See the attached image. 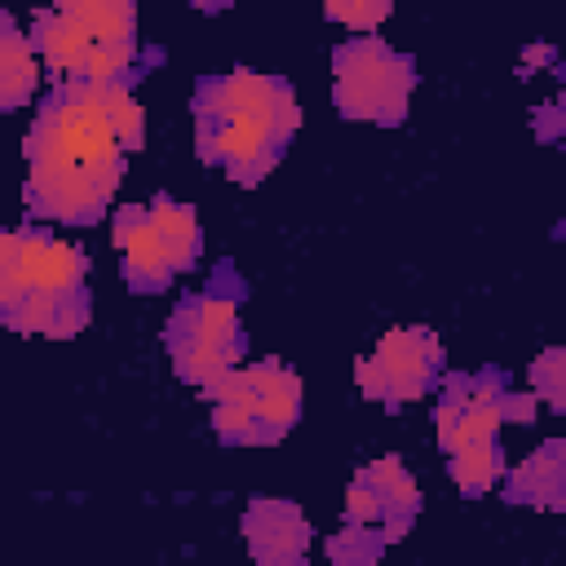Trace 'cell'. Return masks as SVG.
Listing matches in <instances>:
<instances>
[{"label":"cell","instance_id":"5bb4252c","mask_svg":"<svg viewBox=\"0 0 566 566\" xmlns=\"http://www.w3.org/2000/svg\"><path fill=\"white\" fill-rule=\"evenodd\" d=\"M146 212H150V226H155V234H159L172 270L177 274L190 270L199 261V221H195V208L190 203H177L172 195H155L146 203Z\"/></svg>","mask_w":566,"mask_h":566},{"label":"cell","instance_id":"8fae6325","mask_svg":"<svg viewBox=\"0 0 566 566\" xmlns=\"http://www.w3.org/2000/svg\"><path fill=\"white\" fill-rule=\"evenodd\" d=\"M248 385H252V407H256V420L270 429V438L279 442L296 416H301V380L292 367L283 363H248Z\"/></svg>","mask_w":566,"mask_h":566},{"label":"cell","instance_id":"ac0fdd59","mask_svg":"<svg viewBox=\"0 0 566 566\" xmlns=\"http://www.w3.org/2000/svg\"><path fill=\"white\" fill-rule=\"evenodd\" d=\"M451 482L464 491V495H482L495 486V478L504 473V460H500V442H473V447H460L451 455Z\"/></svg>","mask_w":566,"mask_h":566},{"label":"cell","instance_id":"30bf717a","mask_svg":"<svg viewBox=\"0 0 566 566\" xmlns=\"http://www.w3.org/2000/svg\"><path fill=\"white\" fill-rule=\"evenodd\" d=\"M504 500L535 504V509H562L566 504V438H548L531 451L526 464L509 473Z\"/></svg>","mask_w":566,"mask_h":566},{"label":"cell","instance_id":"44dd1931","mask_svg":"<svg viewBox=\"0 0 566 566\" xmlns=\"http://www.w3.org/2000/svg\"><path fill=\"white\" fill-rule=\"evenodd\" d=\"M531 394L553 411H566V349H544L531 363Z\"/></svg>","mask_w":566,"mask_h":566},{"label":"cell","instance_id":"2e32d148","mask_svg":"<svg viewBox=\"0 0 566 566\" xmlns=\"http://www.w3.org/2000/svg\"><path fill=\"white\" fill-rule=\"evenodd\" d=\"M35 80H40L35 44L4 18V35H0V102H4V111H18L35 93Z\"/></svg>","mask_w":566,"mask_h":566},{"label":"cell","instance_id":"4fadbf2b","mask_svg":"<svg viewBox=\"0 0 566 566\" xmlns=\"http://www.w3.org/2000/svg\"><path fill=\"white\" fill-rule=\"evenodd\" d=\"M433 424H438V447H442L447 455H455L460 447H473V442H491L495 429L504 424L500 398H495V402H478V407H460V402L438 398Z\"/></svg>","mask_w":566,"mask_h":566},{"label":"cell","instance_id":"7a4b0ae2","mask_svg":"<svg viewBox=\"0 0 566 566\" xmlns=\"http://www.w3.org/2000/svg\"><path fill=\"white\" fill-rule=\"evenodd\" d=\"M84 252L40 230H9L0 239V310H13L27 292L75 296L84 292Z\"/></svg>","mask_w":566,"mask_h":566},{"label":"cell","instance_id":"d6986e66","mask_svg":"<svg viewBox=\"0 0 566 566\" xmlns=\"http://www.w3.org/2000/svg\"><path fill=\"white\" fill-rule=\"evenodd\" d=\"M97 88H102V115H106V124L115 128L119 146H124V150H142V142H146V115H142V106H137L128 80H119V84H97Z\"/></svg>","mask_w":566,"mask_h":566},{"label":"cell","instance_id":"9c48e42d","mask_svg":"<svg viewBox=\"0 0 566 566\" xmlns=\"http://www.w3.org/2000/svg\"><path fill=\"white\" fill-rule=\"evenodd\" d=\"M27 203H31V212L88 226V221H97L106 212L111 195L84 168H31V177H27Z\"/></svg>","mask_w":566,"mask_h":566},{"label":"cell","instance_id":"8992f818","mask_svg":"<svg viewBox=\"0 0 566 566\" xmlns=\"http://www.w3.org/2000/svg\"><path fill=\"white\" fill-rule=\"evenodd\" d=\"M168 345H203L230 363H239V292H226V287H208L199 296H186L172 318H168V332H164Z\"/></svg>","mask_w":566,"mask_h":566},{"label":"cell","instance_id":"e0dca14e","mask_svg":"<svg viewBox=\"0 0 566 566\" xmlns=\"http://www.w3.org/2000/svg\"><path fill=\"white\" fill-rule=\"evenodd\" d=\"M62 13L93 40V44H119L137 40V9L128 0H71Z\"/></svg>","mask_w":566,"mask_h":566},{"label":"cell","instance_id":"603a6c76","mask_svg":"<svg viewBox=\"0 0 566 566\" xmlns=\"http://www.w3.org/2000/svg\"><path fill=\"white\" fill-rule=\"evenodd\" d=\"M535 407H539V398H535L531 389H504V394H500V416H504V424H526V420L535 416Z\"/></svg>","mask_w":566,"mask_h":566},{"label":"cell","instance_id":"52a82bcc","mask_svg":"<svg viewBox=\"0 0 566 566\" xmlns=\"http://www.w3.org/2000/svg\"><path fill=\"white\" fill-rule=\"evenodd\" d=\"M243 539L261 566H292L310 548V522L287 500H252L243 509Z\"/></svg>","mask_w":566,"mask_h":566},{"label":"cell","instance_id":"cb8c5ba5","mask_svg":"<svg viewBox=\"0 0 566 566\" xmlns=\"http://www.w3.org/2000/svg\"><path fill=\"white\" fill-rule=\"evenodd\" d=\"M553 57H557V53H553L548 44H531V49H522V62H526V66H548Z\"/></svg>","mask_w":566,"mask_h":566},{"label":"cell","instance_id":"6da1fadb","mask_svg":"<svg viewBox=\"0 0 566 566\" xmlns=\"http://www.w3.org/2000/svg\"><path fill=\"white\" fill-rule=\"evenodd\" d=\"M336 71V106L345 119L398 124L407 115V97L416 84L411 57L394 53L380 35H354L332 53Z\"/></svg>","mask_w":566,"mask_h":566},{"label":"cell","instance_id":"5b68a950","mask_svg":"<svg viewBox=\"0 0 566 566\" xmlns=\"http://www.w3.org/2000/svg\"><path fill=\"white\" fill-rule=\"evenodd\" d=\"M195 137H199V155L208 164H221L243 186L261 181L287 146L270 124H256V119H217V124L195 119Z\"/></svg>","mask_w":566,"mask_h":566},{"label":"cell","instance_id":"7402d4cb","mask_svg":"<svg viewBox=\"0 0 566 566\" xmlns=\"http://www.w3.org/2000/svg\"><path fill=\"white\" fill-rule=\"evenodd\" d=\"M332 22H345L354 35H371L385 18H389V4L385 0H354V4H327L323 9Z\"/></svg>","mask_w":566,"mask_h":566},{"label":"cell","instance_id":"277c9868","mask_svg":"<svg viewBox=\"0 0 566 566\" xmlns=\"http://www.w3.org/2000/svg\"><path fill=\"white\" fill-rule=\"evenodd\" d=\"M442 367V345L424 327H394L376 340V354L358 363V385L367 398H380L389 407H402L420 398Z\"/></svg>","mask_w":566,"mask_h":566},{"label":"cell","instance_id":"ba28073f","mask_svg":"<svg viewBox=\"0 0 566 566\" xmlns=\"http://www.w3.org/2000/svg\"><path fill=\"white\" fill-rule=\"evenodd\" d=\"M111 239L119 248V265H124V279H128L133 292H164L168 287V279L177 270H172L146 208H137V203L119 208L115 221H111Z\"/></svg>","mask_w":566,"mask_h":566},{"label":"cell","instance_id":"3957f363","mask_svg":"<svg viewBox=\"0 0 566 566\" xmlns=\"http://www.w3.org/2000/svg\"><path fill=\"white\" fill-rule=\"evenodd\" d=\"M195 119H256L270 124L283 142L296 133L301 124V106L287 80L279 75H261V71H230L217 80H199L195 88Z\"/></svg>","mask_w":566,"mask_h":566},{"label":"cell","instance_id":"ffe728a7","mask_svg":"<svg viewBox=\"0 0 566 566\" xmlns=\"http://www.w3.org/2000/svg\"><path fill=\"white\" fill-rule=\"evenodd\" d=\"M385 531H371V526H345L332 544H327V557L332 566H371L385 548Z\"/></svg>","mask_w":566,"mask_h":566},{"label":"cell","instance_id":"9a60e30c","mask_svg":"<svg viewBox=\"0 0 566 566\" xmlns=\"http://www.w3.org/2000/svg\"><path fill=\"white\" fill-rule=\"evenodd\" d=\"M380 500H385V509H389V522H385V539H398L402 531H407V522H411V513H416V504H420V491H416V478L402 469V460L398 455H385V460H376V464H367L363 473H358Z\"/></svg>","mask_w":566,"mask_h":566},{"label":"cell","instance_id":"7c38bea8","mask_svg":"<svg viewBox=\"0 0 566 566\" xmlns=\"http://www.w3.org/2000/svg\"><path fill=\"white\" fill-rule=\"evenodd\" d=\"M31 44H35V53H40V62L53 66V71H62L66 80H80V75H84V62H88V49H93V40L62 13V4L35 13Z\"/></svg>","mask_w":566,"mask_h":566},{"label":"cell","instance_id":"d4e9b609","mask_svg":"<svg viewBox=\"0 0 566 566\" xmlns=\"http://www.w3.org/2000/svg\"><path fill=\"white\" fill-rule=\"evenodd\" d=\"M557 234H562V239H566V221H562V226H557Z\"/></svg>","mask_w":566,"mask_h":566}]
</instances>
